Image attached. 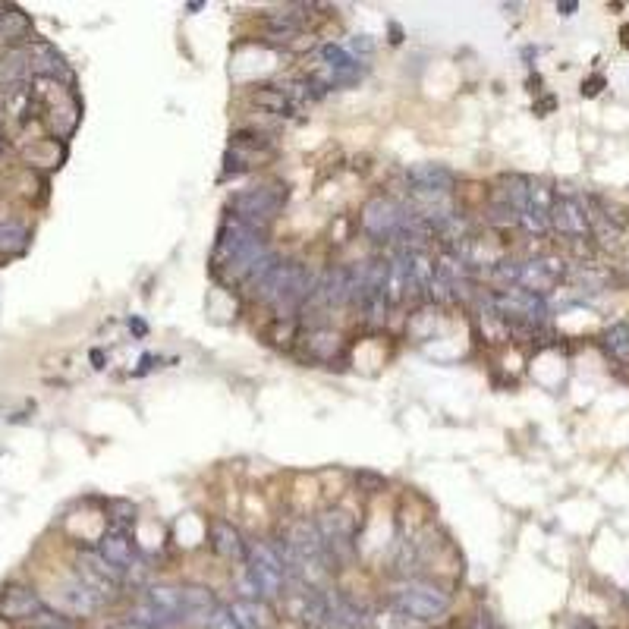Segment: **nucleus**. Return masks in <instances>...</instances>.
Returning <instances> with one entry per match:
<instances>
[{
	"label": "nucleus",
	"mask_w": 629,
	"mask_h": 629,
	"mask_svg": "<svg viewBox=\"0 0 629 629\" xmlns=\"http://www.w3.org/2000/svg\"><path fill=\"white\" fill-rule=\"evenodd\" d=\"M328 623L334 629H362V614L346 598H328Z\"/></svg>",
	"instance_id": "obj_21"
},
{
	"label": "nucleus",
	"mask_w": 629,
	"mask_h": 629,
	"mask_svg": "<svg viewBox=\"0 0 629 629\" xmlns=\"http://www.w3.org/2000/svg\"><path fill=\"white\" fill-rule=\"evenodd\" d=\"M557 192L545 183V180H532V192L529 202L519 214V227H523L529 236H545L551 230V208H554Z\"/></svg>",
	"instance_id": "obj_10"
},
{
	"label": "nucleus",
	"mask_w": 629,
	"mask_h": 629,
	"mask_svg": "<svg viewBox=\"0 0 629 629\" xmlns=\"http://www.w3.org/2000/svg\"><path fill=\"white\" fill-rule=\"evenodd\" d=\"M620 35H623V45L629 48V26H623V32H620Z\"/></svg>",
	"instance_id": "obj_31"
},
{
	"label": "nucleus",
	"mask_w": 629,
	"mask_h": 629,
	"mask_svg": "<svg viewBox=\"0 0 629 629\" xmlns=\"http://www.w3.org/2000/svg\"><path fill=\"white\" fill-rule=\"evenodd\" d=\"M290 607H293V617L309 626V629H318L328 623V598H324L321 592H315V585L309 582H290Z\"/></svg>",
	"instance_id": "obj_13"
},
{
	"label": "nucleus",
	"mask_w": 629,
	"mask_h": 629,
	"mask_svg": "<svg viewBox=\"0 0 629 629\" xmlns=\"http://www.w3.org/2000/svg\"><path fill=\"white\" fill-rule=\"evenodd\" d=\"M252 101H255L258 107H265L268 114H277V117L290 114V98H287V92H284V89H274V85H268V89H258V92L252 95Z\"/></svg>",
	"instance_id": "obj_24"
},
{
	"label": "nucleus",
	"mask_w": 629,
	"mask_h": 629,
	"mask_svg": "<svg viewBox=\"0 0 629 629\" xmlns=\"http://www.w3.org/2000/svg\"><path fill=\"white\" fill-rule=\"evenodd\" d=\"M208 535H211L214 554H221L227 560H246L249 557V545H246L243 532L236 529L233 523H227V519H211Z\"/></svg>",
	"instance_id": "obj_15"
},
{
	"label": "nucleus",
	"mask_w": 629,
	"mask_h": 629,
	"mask_svg": "<svg viewBox=\"0 0 629 629\" xmlns=\"http://www.w3.org/2000/svg\"><path fill=\"white\" fill-rule=\"evenodd\" d=\"M205 629H240V623L233 620L230 607H218V611L211 614V620L205 623Z\"/></svg>",
	"instance_id": "obj_28"
},
{
	"label": "nucleus",
	"mask_w": 629,
	"mask_h": 629,
	"mask_svg": "<svg viewBox=\"0 0 629 629\" xmlns=\"http://www.w3.org/2000/svg\"><path fill=\"white\" fill-rule=\"evenodd\" d=\"M268 243H265V230H255L243 221H236L233 214L221 224L218 240H214V252H211V268L224 280H249V274L255 271V265L268 255Z\"/></svg>",
	"instance_id": "obj_1"
},
{
	"label": "nucleus",
	"mask_w": 629,
	"mask_h": 629,
	"mask_svg": "<svg viewBox=\"0 0 629 629\" xmlns=\"http://www.w3.org/2000/svg\"><path fill=\"white\" fill-rule=\"evenodd\" d=\"M29 246V230L16 221H4L0 224V252L4 255H16Z\"/></svg>",
	"instance_id": "obj_23"
},
{
	"label": "nucleus",
	"mask_w": 629,
	"mask_h": 629,
	"mask_svg": "<svg viewBox=\"0 0 629 629\" xmlns=\"http://www.w3.org/2000/svg\"><path fill=\"white\" fill-rule=\"evenodd\" d=\"M41 611H45V604H41V598L32 589H19V585H10V589L0 595V620L19 623V620L38 617Z\"/></svg>",
	"instance_id": "obj_14"
},
{
	"label": "nucleus",
	"mask_w": 629,
	"mask_h": 629,
	"mask_svg": "<svg viewBox=\"0 0 629 629\" xmlns=\"http://www.w3.org/2000/svg\"><path fill=\"white\" fill-rule=\"evenodd\" d=\"M394 607L403 611L406 617L419 620V623H431L450 611V595L441 589V585L431 582H403L394 589Z\"/></svg>",
	"instance_id": "obj_4"
},
{
	"label": "nucleus",
	"mask_w": 629,
	"mask_h": 629,
	"mask_svg": "<svg viewBox=\"0 0 629 629\" xmlns=\"http://www.w3.org/2000/svg\"><path fill=\"white\" fill-rule=\"evenodd\" d=\"M227 607H230L233 620L240 623V629H268V623H271L265 604L258 601V598H236Z\"/></svg>",
	"instance_id": "obj_18"
},
{
	"label": "nucleus",
	"mask_w": 629,
	"mask_h": 629,
	"mask_svg": "<svg viewBox=\"0 0 629 629\" xmlns=\"http://www.w3.org/2000/svg\"><path fill=\"white\" fill-rule=\"evenodd\" d=\"M372 623H375V629H416L419 620L406 617L403 611H397V607H394V611H381Z\"/></svg>",
	"instance_id": "obj_26"
},
{
	"label": "nucleus",
	"mask_w": 629,
	"mask_h": 629,
	"mask_svg": "<svg viewBox=\"0 0 629 629\" xmlns=\"http://www.w3.org/2000/svg\"><path fill=\"white\" fill-rule=\"evenodd\" d=\"M306 343H309V353H312L315 359H331V356L340 350V334L331 331V328H315V331L306 337Z\"/></svg>",
	"instance_id": "obj_22"
},
{
	"label": "nucleus",
	"mask_w": 629,
	"mask_h": 629,
	"mask_svg": "<svg viewBox=\"0 0 629 629\" xmlns=\"http://www.w3.org/2000/svg\"><path fill=\"white\" fill-rule=\"evenodd\" d=\"M315 287H318V277L302 262H280L249 296L271 306L280 318H290L296 309H302L312 299Z\"/></svg>",
	"instance_id": "obj_2"
},
{
	"label": "nucleus",
	"mask_w": 629,
	"mask_h": 629,
	"mask_svg": "<svg viewBox=\"0 0 629 629\" xmlns=\"http://www.w3.org/2000/svg\"><path fill=\"white\" fill-rule=\"evenodd\" d=\"M406 183L412 186V195H450V189L457 186V173L447 164L422 161L406 170Z\"/></svg>",
	"instance_id": "obj_12"
},
{
	"label": "nucleus",
	"mask_w": 629,
	"mask_h": 629,
	"mask_svg": "<svg viewBox=\"0 0 629 629\" xmlns=\"http://www.w3.org/2000/svg\"><path fill=\"white\" fill-rule=\"evenodd\" d=\"M32 73V57L29 48H10L0 57V89H10V85L23 82Z\"/></svg>",
	"instance_id": "obj_17"
},
{
	"label": "nucleus",
	"mask_w": 629,
	"mask_h": 629,
	"mask_svg": "<svg viewBox=\"0 0 629 629\" xmlns=\"http://www.w3.org/2000/svg\"><path fill=\"white\" fill-rule=\"evenodd\" d=\"M38 629H67L63 623H57V620H51V623H45V626H38Z\"/></svg>",
	"instance_id": "obj_30"
},
{
	"label": "nucleus",
	"mask_w": 629,
	"mask_h": 629,
	"mask_svg": "<svg viewBox=\"0 0 629 629\" xmlns=\"http://www.w3.org/2000/svg\"><path fill=\"white\" fill-rule=\"evenodd\" d=\"M356 485H362L368 494H378V491H384V488H387V479H384V475H378V472H368V469H362V472H356Z\"/></svg>",
	"instance_id": "obj_27"
},
{
	"label": "nucleus",
	"mask_w": 629,
	"mask_h": 629,
	"mask_svg": "<svg viewBox=\"0 0 629 629\" xmlns=\"http://www.w3.org/2000/svg\"><path fill=\"white\" fill-rule=\"evenodd\" d=\"M601 346L617 365H629V321L611 324V328H607L604 337H601Z\"/></svg>",
	"instance_id": "obj_19"
},
{
	"label": "nucleus",
	"mask_w": 629,
	"mask_h": 629,
	"mask_svg": "<svg viewBox=\"0 0 629 629\" xmlns=\"http://www.w3.org/2000/svg\"><path fill=\"white\" fill-rule=\"evenodd\" d=\"M567 277V262L557 255H538L529 262H519V290H529L535 296H548L560 287V280Z\"/></svg>",
	"instance_id": "obj_8"
},
{
	"label": "nucleus",
	"mask_w": 629,
	"mask_h": 629,
	"mask_svg": "<svg viewBox=\"0 0 629 629\" xmlns=\"http://www.w3.org/2000/svg\"><path fill=\"white\" fill-rule=\"evenodd\" d=\"M26 32H29L26 13H19V10H4V13H0V38H4V41L26 38Z\"/></svg>",
	"instance_id": "obj_25"
},
{
	"label": "nucleus",
	"mask_w": 629,
	"mask_h": 629,
	"mask_svg": "<svg viewBox=\"0 0 629 629\" xmlns=\"http://www.w3.org/2000/svg\"><path fill=\"white\" fill-rule=\"evenodd\" d=\"M29 57H32V73H41V76H67V63H63V57L51 48V45H35L29 48Z\"/></svg>",
	"instance_id": "obj_20"
},
{
	"label": "nucleus",
	"mask_w": 629,
	"mask_h": 629,
	"mask_svg": "<svg viewBox=\"0 0 629 629\" xmlns=\"http://www.w3.org/2000/svg\"><path fill=\"white\" fill-rule=\"evenodd\" d=\"M551 230L573 243L592 240V214L579 195H557L551 208Z\"/></svg>",
	"instance_id": "obj_7"
},
{
	"label": "nucleus",
	"mask_w": 629,
	"mask_h": 629,
	"mask_svg": "<svg viewBox=\"0 0 629 629\" xmlns=\"http://www.w3.org/2000/svg\"><path fill=\"white\" fill-rule=\"evenodd\" d=\"M406 224V208L387 195H378V199L365 202L362 208V230L375 240H387L394 243V236L400 233V227Z\"/></svg>",
	"instance_id": "obj_9"
},
{
	"label": "nucleus",
	"mask_w": 629,
	"mask_h": 629,
	"mask_svg": "<svg viewBox=\"0 0 629 629\" xmlns=\"http://www.w3.org/2000/svg\"><path fill=\"white\" fill-rule=\"evenodd\" d=\"M98 554L111 563V567H117L123 576H129L136 567H139V548L133 535L126 532V526H114L107 529L98 541Z\"/></svg>",
	"instance_id": "obj_11"
},
{
	"label": "nucleus",
	"mask_w": 629,
	"mask_h": 629,
	"mask_svg": "<svg viewBox=\"0 0 629 629\" xmlns=\"http://www.w3.org/2000/svg\"><path fill=\"white\" fill-rule=\"evenodd\" d=\"M601 85H604L601 79H592V82H585V89H582V92H585V95H598V92H601Z\"/></svg>",
	"instance_id": "obj_29"
},
{
	"label": "nucleus",
	"mask_w": 629,
	"mask_h": 629,
	"mask_svg": "<svg viewBox=\"0 0 629 629\" xmlns=\"http://www.w3.org/2000/svg\"><path fill=\"white\" fill-rule=\"evenodd\" d=\"M246 598H284L290 589V570L284 563V554H280L277 545H268V541H252L249 545V557H246Z\"/></svg>",
	"instance_id": "obj_3"
},
{
	"label": "nucleus",
	"mask_w": 629,
	"mask_h": 629,
	"mask_svg": "<svg viewBox=\"0 0 629 629\" xmlns=\"http://www.w3.org/2000/svg\"><path fill=\"white\" fill-rule=\"evenodd\" d=\"M284 199H287V192H280L277 186L243 189L230 199V211L236 221H243L255 230H265L280 214V208H284Z\"/></svg>",
	"instance_id": "obj_5"
},
{
	"label": "nucleus",
	"mask_w": 629,
	"mask_h": 629,
	"mask_svg": "<svg viewBox=\"0 0 629 629\" xmlns=\"http://www.w3.org/2000/svg\"><path fill=\"white\" fill-rule=\"evenodd\" d=\"M491 306L494 312L507 318L510 324H541L548 318V302L545 296H535L529 290H519V287H510V290H497L491 296Z\"/></svg>",
	"instance_id": "obj_6"
},
{
	"label": "nucleus",
	"mask_w": 629,
	"mask_h": 629,
	"mask_svg": "<svg viewBox=\"0 0 629 629\" xmlns=\"http://www.w3.org/2000/svg\"><path fill=\"white\" fill-rule=\"evenodd\" d=\"M57 601H60L63 611H70V614H92L101 607V598L79 576L63 585V589L57 592Z\"/></svg>",
	"instance_id": "obj_16"
}]
</instances>
